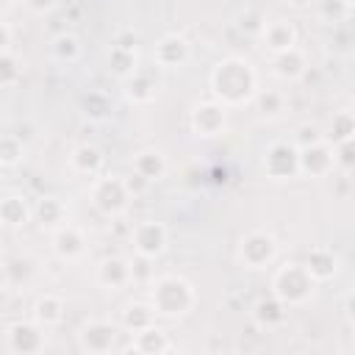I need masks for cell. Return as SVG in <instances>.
Segmentation results:
<instances>
[{
  "label": "cell",
  "instance_id": "1",
  "mask_svg": "<svg viewBox=\"0 0 355 355\" xmlns=\"http://www.w3.org/2000/svg\"><path fill=\"white\" fill-rule=\"evenodd\" d=\"M208 83H211L214 100L222 103L225 108L247 105L258 92V75H255L252 64L241 55H227V58L216 61L208 75Z\"/></svg>",
  "mask_w": 355,
  "mask_h": 355
},
{
  "label": "cell",
  "instance_id": "2",
  "mask_svg": "<svg viewBox=\"0 0 355 355\" xmlns=\"http://www.w3.org/2000/svg\"><path fill=\"white\" fill-rule=\"evenodd\" d=\"M150 305H153L155 316L180 319V316H186V313L194 311V305H197V291H194V286H191L186 277H180V275H161L158 280H153Z\"/></svg>",
  "mask_w": 355,
  "mask_h": 355
},
{
  "label": "cell",
  "instance_id": "3",
  "mask_svg": "<svg viewBox=\"0 0 355 355\" xmlns=\"http://www.w3.org/2000/svg\"><path fill=\"white\" fill-rule=\"evenodd\" d=\"M313 291H316V280L311 277L305 263L288 261V263L277 266L272 275V297L280 300L286 308L305 305L313 297Z\"/></svg>",
  "mask_w": 355,
  "mask_h": 355
},
{
  "label": "cell",
  "instance_id": "4",
  "mask_svg": "<svg viewBox=\"0 0 355 355\" xmlns=\"http://www.w3.org/2000/svg\"><path fill=\"white\" fill-rule=\"evenodd\" d=\"M133 194L125 183V178L119 175H103V178H92V186H89V202L97 208V214L114 219V216H122L130 205Z\"/></svg>",
  "mask_w": 355,
  "mask_h": 355
},
{
  "label": "cell",
  "instance_id": "5",
  "mask_svg": "<svg viewBox=\"0 0 355 355\" xmlns=\"http://www.w3.org/2000/svg\"><path fill=\"white\" fill-rule=\"evenodd\" d=\"M277 239L269 230H250L239 241V261L247 269H266L277 258Z\"/></svg>",
  "mask_w": 355,
  "mask_h": 355
},
{
  "label": "cell",
  "instance_id": "6",
  "mask_svg": "<svg viewBox=\"0 0 355 355\" xmlns=\"http://www.w3.org/2000/svg\"><path fill=\"white\" fill-rule=\"evenodd\" d=\"M78 349L89 352V355H105L116 347L119 338V327L108 319H89L78 327Z\"/></svg>",
  "mask_w": 355,
  "mask_h": 355
},
{
  "label": "cell",
  "instance_id": "7",
  "mask_svg": "<svg viewBox=\"0 0 355 355\" xmlns=\"http://www.w3.org/2000/svg\"><path fill=\"white\" fill-rule=\"evenodd\" d=\"M130 244L136 250V255H144V258H158L166 252V244H169V230L164 222H155V219H144V222H136L133 233H130Z\"/></svg>",
  "mask_w": 355,
  "mask_h": 355
},
{
  "label": "cell",
  "instance_id": "8",
  "mask_svg": "<svg viewBox=\"0 0 355 355\" xmlns=\"http://www.w3.org/2000/svg\"><path fill=\"white\" fill-rule=\"evenodd\" d=\"M161 72H164V69H158L155 64H153V67H136V69L122 80L125 97H128L130 103H136V105L153 103V100L158 97V89H161Z\"/></svg>",
  "mask_w": 355,
  "mask_h": 355
},
{
  "label": "cell",
  "instance_id": "9",
  "mask_svg": "<svg viewBox=\"0 0 355 355\" xmlns=\"http://www.w3.org/2000/svg\"><path fill=\"white\" fill-rule=\"evenodd\" d=\"M191 58V44L186 36L180 33H164L158 42H155V50H153V64L158 69H180L186 67Z\"/></svg>",
  "mask_w": 355,
  "mask_h": 355
},
{
  "label": "cell",
  "instance_id": "10",
  "mask_svg": "<svg viewBox=\"0 0 355 355\" xmlns=\"http://www.w3.org/2000/svg\"><path fill=\"white\" fill-rule=\"evenodd\" d=\"M225 128H227V108L222 103L205 100L191 108V130L200 139H214V136L225 133Z\"/></svg>",
  "mask_w": 355,
  "mask_h": 355
},
{
  "label": "cell",
  "instance_id": "11",
  "mask_svg": "<svg viewBox=\"0 0 355 355\" xmlns=\"http://www.w3.org/2000/svg\"><path fill=\"white\" fill-rule=\"evenodd\" d=\"M263 172L272 180H288L300 175V164H297V147L291 141H275L266 153H263Z\"/></svg>",
  "mask_w": 355,
  "mask_h": 355
},
{
  "label": "cell",
  "instance_id": "12",
  "mask_svg": "<svg viewBox=\"0 0 355 355\" xmlns=\"http://www.w3.org/2000/svg\"><path fill=\"white\" fill-rule=\"evenodd\" d=\"M297 164H300V175H308V178H327V175L336 169L333 144H330V141H316V144H308V147L297 150Z\"/></svg>",
  "mask_w": 355,
  "mask_h": 355
},
{
  "label": "cell",
  "instance_id": "13",
  "mask_svg": "<svg viewBox=\"0 0 355 355\" xmlns=\"http://www.w3.org/2000/svg\"><path fill=\"white\" fill-rule=\"evenodd\" d=\"M297 39H300V33H297V25L291 19L277 17V19L261 25V44L269 55L283 53L288 47H297Z\"/></svg>",
  "mask_w": 355,
  "mask_h": 355
},
{
  "label": "cell",
  "instance_id": "14",
  "mask_svg": "<svg viewBox=\"0 0 355 355\" xmlns=\"http://www.w3.org/2000/svg\"><path fill=\"white\" fill-rule=\"evenodd\" d=\"M50 236H53V252L61 261H78V258H83V252H86V233L78 225L67 222L58 230H53Z\"/></svg>",
  "mask_w": 355,
  "mask_h": 355
},
{
  "label": "cell",
  "instance_id": "15",
  "mask_svg": "<svg viewBox=\"0 0 355 355\" xmlns=\"http://www.w3.org/2000/svg\"><path fill=\"white\" fill-rule=\"evenodd\" d=\"M33 219L44 233H53L69 222V208L61 197L47 194V197H39V202L33 205Z\"/></svg>",
  "mask_w": 355,
  "mask_h": 355
},
{
  "label": "cell",
  "instance_id": "16",
  "mask_svg": "<svg viewBox=\"0 0 355 355\" xmlns=\"http://www.w3.org/2000/svg\"><path fill=\"white\" fill-rule=\"evenodd\" d=\"M97 283L103 288H111V291H119V288L130 286L133 283V277H130V258H122V255L103 258L97 263Z\"/></svg>",
  "mask_w": 355,
  "mask_h": 355
},
{
  "label": "cell",
  "instance_id": "17",
  "mask_svg": "<svg viewBox=\"0 0 355 355\" xmlns=\"http://www.w3.org/2000/svg\"><path fill=\"white\" fill-rule=\"evenodd\" d=\"M44 347V333L36 322H17L8 327V349L19 355H33Z\"/></svg>",
  "mask_w": 355,
  "mask_h": 355
},
{
  "label": "cell",
  "instance_id": "18",
  "mask_svg": "<svg viewBox=\"0 0 355 355\" xmlns=\"http://www.w3.org/2000/svg\"><path fill=\"white\" fill-rule=\"evenodd\" d=\"M103 164H105V155L97 144H78L72 153H69V169L75 175H83V178H97L103 172Z\"/></svg>",
  "mask_w": 355,
  "mask_h": 355
},
{
  "label": "cell",
  "instance_id": "19",
  "mask_svg": "<svg viewBox=\"0 0 355 355\" xmlns=\"http://www.w3.org/2000/svg\"><path fill=\"white\" fill-rule=\"evenodd\" d=\"M305 69H308V58L300 47H288V50L272 55V72L280 80H300L305 75Z\"/></svg>",
  "mask_w": 355,
  "mask_h": 355
},
{
  "label": "cell",
  "instance_id": "20",
  "mask_svg": "<svg viewBox=\"0 0 355 355\" xmlns=\"http://www.w3.org/2000/svg\"><path fill=\"white\" fill-rule=\"evenodd\" d=\"M166 169H169V161H166V155H164L161 150H155V147H147V150H141V153L133 155V172H136L139 178H144L147 183L161 180V178L166 175Z\"/></svg>",
  "mask_w": 355,
  "mask_h": 355
},
{
  "label": "cell",
  "instance_id": "21",
  "mask_svg": "<svg viewBox=\"0 0 355 355\" xmlns=\"http://www.w3.org/2000/svg\"><path fill=\"white\" fill-rule=\"evenodd\" d=\"M64 311H67V305H64V300H61L58 294H42V297L33 302L31 316H33V322H36L42 330H50V327L61 324Z\"/></svg>",
  "mask_w": 355,
  "mask_h": 355
},
{
  "label": "cell",
  "instance_id": "22",
  "mask_svg": "<svg viewBox=\"0 0 355 355\" xmlns=\"http://www.w3.org/2000/svg\"><path fill=\"white\" fill-rule=\"evenodd\" d=\"M33 216V208L22 194H6L0 197V225L3 227H22Z\"/></svg>",
  "mask_w": 355,
  "mask_h": 355
},
{
  "label": "cell",
  "instance_id": "23",
  "mask_svg": "<svg viewBox=\"0 0 355 355\" xmlns=\"http://www.w3.org/2000/svg\"><path fill=\"white\" fill-rule=\"evenodd\" d=\"M305 269L311 272V277H313L316 283H327V280H333V277L338 275V258H336L333 250H327V247H316V250L308 252Z\"/></svg>",
  "mask_w": 355,
  "mask_h": 355
},
{
  "label": "cell",
  "instance_id": "24",
  "mask_svg": "<svg viewBox=\"0 0 355 355\" xmlns=\"http://www.w3.org/2000/svg\"><path fill=\"white\" fill-rule=\"evenodd\" d=\"M130 347H133L136 352H141V355H164V352L172 349V341H169L166 330L150 324V327L133 333V344H130Z\"/></svg>",
  "mask_w": 355,
  "mask_h": 355
},
{
  "label": "cell",
  "instance_id": "25",
  "mask_svg": "<svg viewBox=\"0 0 355 355\" xmlns=\"http://www.w3.org/2000/svg\"><path fill=\"white\" fill-rule=\"evenodd\" d=\"M119 324L133 336V333H139V330L155 324V311H153L150 302H141V300L128 302L125 311H122V316H119Z\"/></svg>",
  "mask_w": 355,
  "mask_h": 355
},
{
  "label": "cell",
  "instance_id": "26",
  "mask_svg": "<svg viewBox=\"0 0 355 355\" xmlns=\"http://www.w3.org/2000/svg\"><path fill=\"white\" fill-rule=\"evenodd\" d=\"M252 103H255V108H258V114L263 119H280L286 114V94L277 92V89H261V92H255Z\"/></svg>",
  "mask_w": 355,
  "mask_h": 355
},
{
  "label": "cell",
  "instance_id": "27",
  "mask_svg": "<svg viewBox=\"0 0 355 355\" xmlns=\"http://www.w3.org/2000/svg\"><path fill=\"white\" fill-rule=\"evenodd\" d=\"M50 53H53V58L58 64H75L80 58L83 47H80V39L75 33H58L53 39V44H50Z\"/></svg>",
  "mask_w": 355,
  "mask_h": 355
},
{
  "label": "cell",
  "instance_id": "28",
  "mask_svg": "<svg viewBox=\"0 0 355 355\" xmlns=\"http://www.w3.org/2000/svg\"><path fill=\"white\" fill-rule=\"evenodd\" d=\"M136 67H139V55H136V50L111 44V50H108V69H111L119 80H125Z\"/></svg>",
  "mask_w": 355,
  "mask_h": 355
},
{
  "label": "cell",
  "instance_id": "29",
  "mask_svg": "<svg viewBox=\"0 0 355 355\" xmlns=\"http://www.w3.org/2000/svg\"><path fill=\"white\" fill-rule=\"evenodd\" d=\"M355 139V116L349 108H341L333 114L330 119V136H324V141L330 144H341V141H349Z\"/></svg>",
  "mask_w": 355,
  "mask_h": 355
},
{
  "label": "cell",
  "instance_id": "30",
  "mask_svg": "<svg viewBox=\"0 0 355 355\" xmlns=\"http://www.w3.org/2000/svg\"><path fill=\"white\" fill-rule=\"evenodd\" d=\"M252 319H255L258 327H275V324H280L286 319V305L280 300H275V297H266V300H261L255 305Z\"/></svg>",
  "mask_w": 355,
  "mask_h": 355
},
{
  "label": "cell",
  "instance_id": "31",
  "mask_svg": "<svg viewBox=\"0 0 355 355\" xmlns=\"http://www.w3.org/2000/svg\"><path fill=\"white\" fill-rule=\"evenodd\" d=\"M25 155V141L17 133H3L0 136V169L17 166Z\"/></svg>",
  "mask_w": 355,
  "mask_h": 355
},
{
  "label": "cell",
  "instance_id": "32",
  "mask_svg": "<svg viewBox=\"0 0 355 355\" xmlns=\"http://www.w3.org/2000/svg\"><path fill=\"white\" fill-rule=\"evenodd\" d=\"M80 111H83V116H89L92 122H100V119H105V116L111 114V97H108L105 92H89V94H83V100H80Z\"/></svg>",
  "mask_w": 355,
  "mask_h": 355
},
{
  "label": "cell",
  "instance_id": "33",
  "mask_svg": "<svg viewBox=\"0 0 355 355\" xmlns=\"http://www.w3.org/2000/svg\"><path fill=\"white\" fill-rule=\"evenodd\" d=\"M19 75H22V69H19L17 55L11 50L0 53V86H14L19 80Z\"/></svg>",
  "mask_w": 355,
  "mask_h": 355
},
{
  "label": "cell",
  "instance_id": "34",
  "mask_svg": "<svg viewBox=\"0 0 355 355\" xmlns=\"http://www.w3.org/2000/svg\"><path fill=\"white\" fill-rule=\"evenodd\" d=\"M316 141H324V133H322L316 125H311V122L300 125V128L294 130V139H291V144H294L297 150H302V147H308V144H316Z\"/></svg>",
  "mask_w": 355,
  "mask_h": 355
},
{
  "label": "cell",
  "instance_id": "35",
  "mask_svg": "<svg viewBox=\"0 0 355 355\" xmlns=\"http://www.w3.org/2000/svg\"><path fill=\"white\" fill-rule=\"evenodd\" d=\"M319 11H322L324 19L338 22V19H347L349 17L352 3H347V0H319Z\"/></svg>",
  "mask_w": 355,
  "mask_h": 355
},
{
  "label": "cell",
  "instance_id": "36",
  "mask_svg": "<svg viewBox=\"0 0 355 355\" xmlns=\"http://www.w3.org/2000/svg\"><path fill=\"white\" fill-rule=\"evenodd\" d=\"M333 158H336V166H341L344 172L352 169L355 164V141H341V144H333Z\"/></svg>",
  "mask_w": 355,
  "mask_h": 355
},
{
  "label": "cell",
  "instance_id": "37",
  "mask_svg": "<svg viewBox=\"0 0 355 355\" xmlns=\"http://www.w3.org/2000/svg\"><path fill=\"white\" fill-rule=\"evenodd\" d=\"M150 263H153V258H144V255L130 258V277H133V283H139V280H150V277H153Z\"/></svg>",
  "mask_w": 355,
  "mask_h": 355
},
{
  "label": "cell",
  "instance_id": "38",
  "mask_svg": "<svg viewBox=\"0 0 355 355\" xmlns=\"http://www.w3.org/2000/svg\"><path fill=\"white\" fill-rule=\"evenodd\" d=\"M55 3H58V0H25V6H28L33 14H47V11L55 8Z\"/></svg>",
  "mask_w": 355,
  "mask_h": 355
},
{
  "label": "cell",
  "instance_id": "39",
  "mask_svg": "<svg viewBox=\"0 0 355 355\" xmlns=\"http://www.w3.org/2000/svg\"><path fill=\"white\" fill-rule=\"evenodd\" d=\"M114 44L128 47V50H136V33H133V31H122V33L114 39Z\"/></svg>",
  "mask_w": 355,
  "mask_h": 355
},
{
  "label": "cell",
  "instance_id": "40",
  "mask_svg": "<svg viewBox=\"0 0 355 355\" xmlns=\"http://www.w3.org/2000/svg\"><path fill=\"white\" fill-rule=\"evenodd\" d=\"M6 50H11V28H8V22L0 19V53H6Z\"/></svg>",
  "mask_w": 355,
  "mask_h": 355
},
{
  "label": "cell",
  "instance_id": "41",
  "mask_svg": "<svg viewBox=\"0 0 355 355\" xmlns=\"http://www.w3.org/2000/svg\"><path fill=\"white\" fill-rule=\"evenodd\" d=\"M11 286V275H8V263H3L0 261V291L3 288H8Z\"/></svg>",
  "mask_w": 355,
  "mask_h": 355
},
{
  "label": "cell",
  "instance_id": "42",
  "mask_svg": "<svg viewBox=\"0 0 355 355\" xmlns=\"http://www.w3.org/2000/svg\"><path fill=\"white\" fill-rule=\"evenodd\" d=\"M344 316H347V322H349V324L355 322V316H352V294H347V297H344Z\"/></svg>",
  "mask_w": 355,
  "mask_h": 355
},
{
  "label": "cell",
  "instance_id": "43",
  "mask_svg": "<svg viewBox=\"0 0 355 355\" xmlns=\"http://www.w3.org/2000/svg\"><path fill=\"white\" fill-rule=\"evenodd\" d=\"M286 3H288V6H294V8H302V6H308L311 0H286Z\"/></svg>",
  "mask_w": 355,
  "mask_h": 355
},
{
  "label": "cell",
  "instance_id": "44",
  "mask_svg": "<svg viewBox=\"0 0 355 355\" xmlns=\"http://www.w3.org/2000/svg\"><path fill=\"white\" fill-rule=\"evenodd\" d=\"M8 6H11V0H0V11H6Z\"/></svg>",
  "mask_w": 355,
  "mask_h": 355
},
{
  "label": "cell",
  "instance_id": "45",
  "mask_svg": "<svg viewBox=\"0 0 355 355\" xmlns=\"http://www.w3.org/2000/svg\"><path fill=\"white\" fill-rule=\"evenodd\" d=\"M347 3H352V0H347Z\"/></svg>",
  "mask_w": 355,
  "mask_h": 355
}]
</instances>
